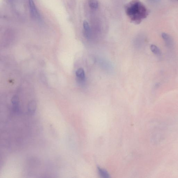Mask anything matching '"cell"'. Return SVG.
I'll list each match as a JSON object with an SVG mask.
<instances>
[{
    "instance_id": "10",
    "label": "cell",
    "mask_w": 178,
    "mask_h": 178,
    "mask_svg": "<svg viewBox=\"0 0 178 178\" xmlns=\"http://www.w3.org/2000/svg\"><path fill=\"white\" fill-rule=\"evenodd\" d=\"M98 171L100 175L103 178L109 177V175L107 171L104 169H101V168H98Z\"/></svg>"
},
{
    "instance_id": "2",
    "label": "cell",
    "mask_w": 178,
    "mask_h": 178,
    "mask_svg": "<svg viewBox=\"0 0 178 178\" xmlns=\"http://www.w3.org/2000/svg\"><path fill=\"white\" fill-rule=\"evenodd\" d=\"M29 9L31 17L35 19H39L40 15L33 0H29Z\"/></svg>"
},
{
    "instance_id": "5",
    "label": "cell",
    "mask_w": 178,
    "mask_h": 178,
    "mask_svg": "<svg viewBox=\"0 0 178 178\" xmlns=\"http://www.w3.org/2000/svg\"><path fill=\"white\" fill-rule=\"evenodd\" d=\"M36 108L37 104L36 101L34 100L30 101L27 106L28 114L30 115H33L35 113Z\"/></svg>"
},
{
    "instance_id": "4",
    "label": "cell",
    "mask_w": 178,
    "mask_h": 178,
    "mask_svg": "<svg viewBox=\"0 0 178 178\" xmlns=\"http://www.w3.org/2000/svg\"><path fill=\"white\" fill-rule=\"evenodd\" d=\"M161 36L167 46L171 48L173 46L174 41L170 35L167 34L163 33Z\"/></svg>"
},
{
    "instance_id": "1",
    "label": "cell",
    "mask_w": 178,
    "mask_h": 178,
    "mask_svg": "<svg viewBox=\"0 0 178 178\" xmlns=\"http://www.w3.org/2000/svg\"><path fill=\"white\" fill-rule=\"evenodd\" d=\"M126 12L131 20L137 24L146 18L149 13L144 5L138 0H134L129 3L126 8Z\"/></svg>"
},
{
    "instance_id": "9",
    "label": "cell",
    "mask_w": 178,
    "mask_h": 178,
    "mask_svg": "<svg viewBox=\"0 0 178 178\" xmlns=\"http://www.w3.org/2000/svg\"><path fill=\"white\" fill-rule=\"evenodd\" d=\"M89 5L91 9H96L98 8L99 3L97 0H89Z\"/></svg>"
},
{
    "instance_id": "6",
    "label": "cell",
    "mask_w": 178,
    "mask_h": 178,
    "mask_svg": "<svg viewBox=\"0 0 178 178\" xmlns=\"http://www.w3.org/2000/svg\"><path fill=\"white\" fill-rule=\"evenodd\" d=\"M83 28L85 37L87 39L90 38L91 31L89 23L86 21H84L83 22Z\"/></svg>"
},
{
    "instance_id": "3",
    "label": "cell",
    "mask_w": 178,
    "mask_h": 178,
    "mask_svg": "<svg viewBox=\"0 0 178 178\" xmlns=\"http://www.w3.org/2000/svg\"><path fill=\"white\" fill-rule=\"evenodd\" d=\"M11 102L12 104L13 112L16 114L20 113L21 111L19 108L18 97L16 95L14 96L11 99Z\"/></svg>"
},
{
    "instance_id": "7",
    "label": "cell",
    "mask_w": 178,
    "mask_h": 178,
    "mask_svg": "<svg viewBox=\"0 0 178 178\" xmlns=\"http://www.w3.org/2000/svg\"><path fill=\"white\" fill-rule=\"evenodd\" d=\"M76 76L78 80L81 81H84L85 79V74L84 69L80 68L76 71Z\"/></svg>"
},
{
    "instance_id": "8",
    "label": "cell",
    "mask_w": 178,
    "mask_h": 178,
    "mask_svg": "<svg viewBox=\"0 0 178 178\" xmlns=\"http://www.w3.org/2000/svg\"><path fill=\"white\" fill-rule=\"evenodd\" d=\"M150 50L154 54L158 56L161 55V52L160 49L156 46L154 45H151L150 46Z\"/></svg>"
}]
</instances>
